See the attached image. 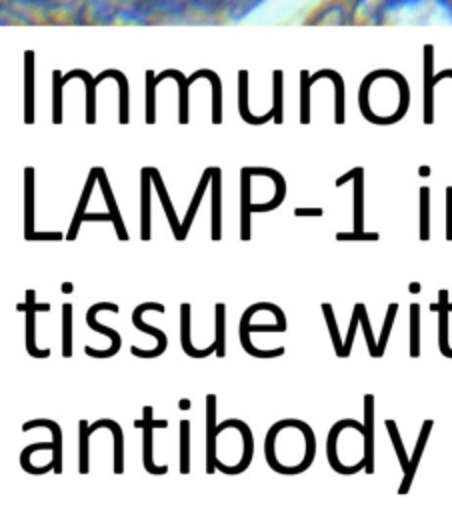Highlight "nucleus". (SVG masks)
I'll return each instance as SVG.
<instances>
[{"label":"nucleus","instance_id":"f257e3e1","mask_svg":"<svg viewBox=\"0 0 452 512\" xmlns=\"http://www.w3.org/2000/svg\"><path fill=\"white\" fill-rule=\"evenodd\" d=\"M152 406L142 408V418L134 420V428H142V462L148 474H166V464H154L152 450H154V428H168V420H154Z\"/></svg>","mask_w":452,"mask_h":512},{"label":"nucleus","instance_id":"f03ea898","mask_svg":"<svg viewBox=\"0 0 452 512\" xmlns=\"http://www.w3.org/2000/svg\"><path fill=\"white\" fill-rule=\"evenodd\" d=\"M34 298H36V290L28 288V290H26V300L16 306L20 312H24V330H26L24 342H26V352H28L32 358H48V356H50V348H42V350L36 348V312H48V310H50V304H48V302L38 304Z\"/></svg>","mask_w":452,"mask_h":512},{"label":"nucleus","instance_id":"7ed1b4c3","mask_svg":"<svg viewBox=\"0 0 452 512\" xmlns=\"http://www.w3.org/2000/svg\"><path fill=\"white\" fill-rule=\"evenodd\" d=\"M346 428H354L356 432H364V422H358V420H354V418H344V420H338V422H334L332 424V428H330V432H328V438H326V458H328V464H330V468L334 470V472H338V474H356V472H360V470H364V458H360L356 464H342L340 462V458H338V454H336V442H338V436H340V432L342 430H346Z\"/></svg>","mask_w":452,"mask_h":512},{"label":"nucleus","instance_id":"20e7f679","mask_svg":"<svg viewBox=\"0 0 452 512\" xmlns=\"http://www.w3.org/2000/svg\"><path fill=\"white\" fill-rule=\"evenodd\" d=\"M100 310H110V312L116 314L120 308H118V304H114V302H98V304H92V306L88 308V312H86V324H88L92 330L106 334V336L110 338L112 346L106 348V350H96V348L84 346V352H86V356H92V358H112V356L122 348V338H120V334H118L114 328L104 326V324H100V322L96 320V314H98Z\"/></svg>","mask_w":452,"mask_h":512},{"label":"nucleus","instance_id":"39448f33","mask_svg":"<svg viewBox=\"0 0 452 512\" xmlns=\"http://www.w3.org/2000/svg\"><path fill=\"white\" fill-rule=\"evenodd\" d=\"M146 310L164 312L166 308H164V304H160V302H144V304H138V306L132 310V324H134V328H138V330H142V332H146V334H152V336L156 338V342H158V346L152 348V350H140V348L132 346L130 352H132V356H136V358H156V356H160V354L168 348V338H166V334H164L160 328H154V326H150V324H146V322L142 320V312H146Z\"/></svg>","mask_w":452,"mask_h":512},{"label":"nucleus","instance_id":"423d86ee","mask_svg":"<svg viewBox=\"0 0 452 512\" xmlns=\"http://www.w3.org/2000/svg\"><path fill=\"white\" fill-rule=\"evenodd\" d=\"M228 426H236V428L240 430V434H242V444H244L242 456H240L238 464H224L222 460H218V462H216V468H218L220 472H224V474H242L244 470H248V466H250V462H252V456H254V436H252L250 426H248L244 420H236V418H228V420L220 422V424H218V434L226 432Z\"/></svg>","mask_w":452,"mask_h":512},{"label":"nucleus","instance_id":"0eeeda50","mask_svg":"<svg viewBox=\"0 0 452 512\" xmlns=\"http://www.w3.org/2000/svg\"><path fill=\"white\" fill-rule=\"evenodd\" d=\"M252 174L250 166L240 170V240H252Z\"/></svg>","mask_w":452,"mask_h":512},{"label":"nucleus","instance_id":"6e6552de","mask_svg":"<svg viewBox=\"0 0 452 512\" xmlns=\"http://www.w3.org/2000/svg\"><path fill=\"white\" fill-rule=\"evenodd\" d=\"M216 394L206 396V474H214L218 456H216V442H218V410H216Z\"/></svg>","mask_w":452,"mask_h":512},{"label":"nucleus","instance_id":"1a4fd4ad","mask_svg":"<svg viewBox=\"0 0 452 512\" xmlns=\"http://www.w3.org/2000/svg\"><path fill=\"white\" fill-rule=\"evenodd\" d=\"M364 432H362V458L366 474L374 472V396H364Z\"/></svg>","mask_w":452,"mask_h":512},{"label":"nucleus","instance_id":"9d476101","mask_svg":"<svg viewBox=\"0 0 452 512\" xmlns=\"http://www.w3.org/2000/svg\"><path fill=\"white\" fill-rule=\"evenodd\" d=\"M430 310L438 314V350L442 356L452 358V348L448 344V314L452 312V302H448V290H438V302L430 304Z\"/></svg>","mask_w":452,"mask_h":512},{"label":"nucleus","instance_id":"9b49d317","mask_svg":"<svg viewBox=\"0 0 452 512\" xmlns=\"http://www.w3.org/2000/svg\"><path fill=\"white\" fill-rule=\"evenodd\" d=\"M148 170H150L154 188H156V192H158V196H160V202H162V208H164V214H166V218H168V224H170V230H172L174 238L180 240V242L186 240V234H184V230H182V222H180L178 216H176L174 204H172V200H170V194H168V190H166V186H164V180H162L158 168L148 166Z\"/></svg>","mask_w":452,"mask_h":512},{"label":"nucleus","instance_id":"f8f14e48","mask_svg":"<svg viewBox=\"0 0 452 512\" xmlns=\"http://www.w3.org/2000/svg\"><path fill=\"white\" fill-rule=\"evenodd\" d=\"M250 174H252V176H266V178H270V180L274 182V186H276L274 198H272L270 202L252 204V212H268V210L278 208V206L282 204L284 196H286V180H284V176H282L278 170L266 168V166H252V168H250Z\"/></svg>","mask_w":452,"mask_h":512},{"label":"nucleus","instance_id":"ddd939ff","mask_svg":"<svg viewBox=\"0 0 452 512\" xmlns=\"http://www.w3.org/2000/svg\"><path fill=\"white\" fill-rule=\"evenodd\" d=\"M432 426H434V420H424L422 426H420V434H418L414 452H412V456H410V470L404 474L402 484H400V488H398V494H400V496L408 494V490H410V486H412V480H414V474H416V470H418L420 458H422V454H424V448H426L428 436H430V432H432Z\"/></svg>","mask_w":452,"mask_h":512},{"label":"nucleus","instance_id":"4468645a","mask_svg":"<svg viewBox=\"0 0 452 512\" xmlns=\"http://www.w3.org/2000/svg\"><path fill=\"white\" fill-rule=\"evenodd\" d=\"M210 192H212V230L210 238L214 242L222 240V170L220 166H214L212 180H210Z\"/></svg>","mask_w":452,"mask_h":512},{"label":"nucleus","instance_id":"2eb2a0df","mask_svg":"<svg viewBox=\"0 0 452 512\" xmlns=\"http://www.w3.org/2000/svg\"><path fill=\"white\" fill-rule=\"evenodd\" d=\"M180 346H182V352L190 358H206L210 354H216V342H212L210 346H206L202 350L192 346V342H190V304L188 302L180 304Z\"/></svg>","mask_w":452,"mask_h":512},{"label":"nucleus","instance_id":"dca6fc26","mask_svg":"<svg viewBox=\"0 0 452 512\" xmlns=\"http://www.w3.org/2000/svg\"><path fill=\"white\" fill-rule=\"evenodd\" d=\"M98 170V184H100V190H102V196L106 200V206H108V212L114 216L112 224H114V230H116V236L118 240L126 242L128 240V232H126V226H124V220H122V214L118 210V204H116V198L112 194V188H110V182H108V176H106V170L102 166H96Z\"/></svg>","mask_w":452,"mask_h":512},{"label":"nucleus","instance_id":"f3484780","mask_svg":"<svg viewBox=\"0 0 452 512\" xmlns=\"http://www.w3.org/2000/svg\"><path fill=\"white\" fill-rule=\"evenodd\" d=\"M96 182H98V170H96V166H94V168L88 172V178H86L82 196H80V200H78V206H76V210H74V218H72V222H70V228H68L64 240H68V242H74V240H76L78 230H80V224H82V218H84V214H86V206H88V202H90L92 188H94Z\"/></svg>","mask_w":452,"mask_h":512},{"label":"nucleus","instance_id":"a211bd4d","mask_svg":"<svg viewBox=\"0 0 452 512\" xmlns=\"http://www.w3.org/2000/svg\"><path fill=\"white\" fill-rule=\"evenodd\" d=\"M34 168H24V240L34 242Z\"/></svg>","mask_w":452,"mask_h":512},{"label":"nucleus","instance_id":"6ab92c4d","mask_svg":"<svg viewBox=\"0 0 452 512\" xmlns=\"http://www.w3.org/2000/svg\"><path fill=\"white\" fill-rule=\"evenodd\" d=\"M152 176L148 166L140 170V240H150V186Z\"/></svg>","mask_w":452,"mask_h":512},{"label":"nucleus","instance_id":"aec40b11","mask_svg":"<svg viewBox=\"0 0 452 512\" xmlns=\"http://www.w3.org/2000/svg\"><path fill=\"white\" fill-rule=\"evenodd\" d=\"M32 428H48L52 434V440L56 444L54 452H52V464H54V472L62 474V428L58 426V422L48 420V418H34L22 424V432H28Z\"/></svg>","mask_w":452,"mask_h":512},{"label":"nucleus","instance_id":"412c9836","mask_svg":"<svg viewBox=\"0 0 452 512\" xmlns=\"http://www.w3.org/2000/svg\"><path fill=\"white\" fill-rule=\"evenodd\" d=\"M100 428H108L114 436V474H122L124 472V434H122V426L116 420H110V418H100L94 424H90L92 434Z\"/></svg>","mask_w":452,"mask_h":512},{"label":"nucleus","instance_id":"4be33fe9","mask_svg":"<svg viewBox=\"0 0 452 512\" xmlns=\"http://www.w3.org/2000/svg\"><path fill=\"white\" fill-rule=\"evenodd\" d=\"M212 170H214V166L204 168V172H202V176H200V182H198V186H196V190H194V196H192V200H190V206H188V210H186V214H184L182 230H184V234H186V236H188L190 226H192V222H194V218H196V212H198V208H200V204H202L204 192H206V188L210 186Z\"/></svg>","mask_w":452,"mask_h":512},{"label":"nucleus","instance_id":"5701e85b","mask_svg":"<svg viewBox=\"0 0 452 512\" xmlns=\"http://www.w3.org/2000/svg\"><path fill=\"white\" fill-rule=\"evenodd\" d=\"M246 78H248V74L242 70L240 72V100H238V110H240L242 120L252 124V126H260V124H264L268 120H274V112L272 110L262 114V116H254L250 112V108H248V82H246Z\"/></svg>","mask_w":452,"mask_h":512},{"label":"nucleus","instance_id":"b1692460","mask_svg":"<svg viewBox=\"0 0 452 512\" xmlns=\"http://www.w3.org/2000/svg\"><path fill=\"white\" fill-rule=\"evenodd\" d=\"M54 448H56L54 440H52V442H34V444H28V446L20 452V468H22L24 472H28V474H46V472L54 470L52 460H50V464H44V466H34V464L30 462L32 452H36V450H52V452H54Z\"/></svg>","mask_w":452,"mask_h":512},{"label":"nucleus","instance_id":"393cba45","mask_svg":"<svg viewBox=\"0 0 452 512\" xmlns=\"http://www.w3.org/2000/svg\"><path fill=\"white\" fill-rule=\"evenodd\" d=\"M72 322H74V306L70 302L62 304V356L72 358L74 350V336H72Z\"/></svg>","mask_w":452,"mask_h":512},{"label":"nucleus","instance_id":"a878e982","mask_svg":"<svg viewBox=\"0 0 452 512\" xmlns=\"http://www.w3.org/2000/svg\"><path fill=\"white\" fill-rule=\"evenodd\" d=\"M214 332H216V356H226V304L216 302L214 304Z\"/></svg>","mask_w":452,"mask_h":512},{"label":"nucleus","instance_id":"bb28decb","mask_svg":"<svg viewBox=\"0 0 452 512\" xmlns=\"http://www.w3.org/2000/svg\"><path fill=\"white\" fill-rule=\"evenodd\" d=\"M354 232H364V168L354 176Z\"/></svg>","mask_w":452,"mask_h":512},{"label":"nucleus","instance_id":"cd10ccee","mask_svg":"<svg viewBox=\"0 0 452 512\" xmlns=\"http://www.w3.org/2000/svg\"><path fill=\"white\" fill-rule=\"evenodd\" d=\"M106 76H112L118 80L120 86V108H118V122L120 124H128L130 122V98H128V80L124 74H120L118 70H108L104 72Z\"/></svg>","mask_w":452,"mask_h":512},{"label":"nucleus","instance_id":"c85d7f7f","mask_svg":"<svg viewBox=\"0 0 452 512\" xmlns=\"http://www.w3.org/2000/svg\"><path fill=\"white\" fill-rule=\"evenodd\" d=\"M408 320H410V358L420 356V304L412 302L408 308Z\"/></svg>","mask_w":452,"mask_h":512},{"label":"nucleus","instance_id":"c756f323","mask_svg":"<svg viewBox=\"0 0 452 512\" xmlns=\"http://www.w3.org/2000/svg\"><path fill=\"white\" fill-rule=\"evenodd\" d=\"M322 314H324V320H326V326H328V332H330L334 352H336L338 358H344V340L340 338L338 324H336V318H334V308H332L330 302H322Z\"/></svg>","mask_w":452,"mask_h":512},{"label":"nucleus","instance_id":"7c9ffc66","mask_svg":"<svg viewBox=\"0 0 452 512\" xmlns=\"http://www.w3.org/2000/svg\"><path fill=\"white\" fill-rule=\"evenodd\" d=\"M80 428V436H78V444H80V460H78V472L80 474H88L90 472V448H88V440H90V424L88 420H80L78 422Z\"/></svg>","mask_w":452,"mask_h":512},{"label":"nucleus","instance_id":"2f4dec72","mask_svg":"<svg viewBox=\"0 0 452 512\" xmlns=\"http://www.w3.org/2000/svg\"><path fill=\"white\" fill-rule=\"evenodd\" d=\"M384 426H386V430H388V436H390V440H392V446H394V452H396V456H398V460H400V466H402V472L406 474L408 470H410V458L406 456V450H404V442H402V438H400V432H398V426H396V422L392 420V418H388V420H384Z\"/></svg>","mask_w":452,"mask_h":512},{"label":"nucleus","instance_id":"473e14b6","mask_svg":"<svg viewBox=\"0 0 452 512\" xmlns=\"http://www.w3.org/2000/svg\"><path fill=\"white\" fill-rule=\"evenodd\" d=\"M264 0H220V4L226 8L228 16L232 20H240L246 14H250L254 8H258Z\"/></svg>","mask_w":452,"mask_h":512},{"label":"nucleus","instance_id":"72a5a7b5","mask_svg":"<svg viewBox=\"0 0 452 512\" xmlns=\"http://www.w3.org/2000/svg\"><path fill=\"white\" fill-rule=\"evenodd\" d=\"M420 240H430V188H420Z\"/></svg>","mask_w":452,"mask_h":512},{"label":"nucleus","instance_id":"f704fd0d","mask_svg":"<svg viewBox=\"0 0 452 512\" xmlns=\"http://www.w3.org/2000/svg\"><path fill=\"white\" fill-rule=\"evenodd\" d=\"M190 472V420H180V474Z\"/></svg>","mask_w":452,"mask_h":512},{"label":"nucleus","instance_id":"c9c22d12","mask_svg":"<svg viewBox=\"0 0 452 512\" xmlns=\"http://www.w3.org/2000/svg\"><path fill=\"white\" fill-rule=\"evenodd\" d=\"M322 76H328V78L334 80V86H336V116H334V120H336V124H344V84H342V80L336 72H328V70H322V72L314 74L312 82L316 78H322Z\"/></svg>","mask_w":452,"mask_h":512},{"label":"nucleus","instance_id":"e433bc0d","mask_svg":"<svg viewBox=\"0 0 452 512\" xmlns=\"http://www.w3.org/2000/svg\"><path fill=\"white\" fill-rule=\"evenodd\" d=\"M396 312H398V304H396V302H390V304H388V310H386V316H384L382 330H380V340H378V354H380V358L384 356L386 342H388V336H390V330H392V324H394Z\"/></svg>","mask_w":452,"mask_h":512},{"label":"nucleus","instance_id":"4c0bfd02","mask_svg":"<svg viewBox=\"0 0 452 512\" xmlns=\"http://www.w3.org/2000/svg\"><path fill=\"white\" fill-rule=\"evenodd\" d=\"M360 324H362V332H364V338H366L368 354H370L372 358H380V354H378V342L374 340V334H372V326H370V320H368V312H366V306H364V304L360 306Z\"/></svg>","mask_w":452,"mask_h":512},{"label":"nucleus","instance_id":"58836bf2","mask_svg":"<svg viewBox=\"0 0 452 512\" xmlns=\"http://www.w3.org/2000/svg\"><path fill=\"white\" fill-rule=\"evenodd\" d=\"M154 90H156V80H154L152 72H148V84H146V124H154L156 122Z\"/></svg>","mask_w":452,"mask_h":512},{"label":"nucleus","instance_id":"ea45409f","mask_svg":"<svg viewBox=\"0 0 452 512\" xmlns=\"http://www.w3.org/2000/svg\"><path fill=\"white\" fill-rule=\"evenodd\" d=\"M360 306H362V302H356L354 310H352V316H350V324H348V332H346V340H344V358L350 356V350H352V344H354V334H356V328L360 324Z\"/></svg>","mask_w":452,"mask_h":512},{"label":"nucleus","instance_id":"a19ab883","mask_svg":"<svg viewBox=\"0 0 452 512\" xmlns=\"http://www.w3.org/2000/svg\"><path fill=\"white\" fill-rule=\"evenodd\" d=\"M62 84L60 72H54V102H52V122L62 124Z\"/></svg>","mask_w":452,"mask_h":512},{"label":"nucleus","instance_id":"79ce46f5","mask_svg":"<svg viewBox=\"0 0 452 512\" xmlns=\"http://www.w3.org/2000/svg\"><path fill=\"white\" fill-rule=\"evenodd\" d=\"M310 82L312 78H308L306 72H302V102H300V122L308 124L310 122V104H308V92H310Z\"/></svg>","mask_w":452,"mask_h":512},{"label":"nucleus","instance_id":"37998d69","mask_svg":"<svg viewBox=\"0 0 452 512\" xmlns=\"http://www.w3.org/2000/svg\"><path fill=\"white\" fill-rule=\"evenodd\" d=\"M272 112H274V122L282 124V74L280 72L274 74V106H272Z\"/></svg>","mask_w":452,"mask_h":512},{"label":"nucleus","instance_id":"c03bdc74","mask_svg":"<svg viewBox=\"0 0 452 512\" xmlns=\"http://www.w3.org/2000/svg\"><path fill=\"white\" fill-rule=\"evenodd\" d=\"M336 240L340 242H358V240H366V242H376L380 240L378 232H336Z\"/></svg>","mask_w":452,"mask_h":512},{"label":"nucleus","instance_id":"a18cd8bd","mask_svg":"<svg viewBox=\"0 0 452 512\" xmlns=\"http://www.w3.org/2000/svg\"><path fill=\"white\" fill-rule=\"evenodd\" d=\"M446 240L452 242V186H446Z\"/></svg>","mask_w":452,"mask_h":512},{"label":"nucleus","instance_id":"49530a36","mask_svg":"<svg viewBox=\"0 0 452 512\" xmlns=\"http://www.w3.org/2000/svg\"><path fill=\"white\" fill-rule=\"evenodd\" d=\"M420 2L422 0H382V10L384 12H394V10H400V8H406V6H416Z\"/></svg>","mask_w":452,"mask_h":512},{"label":"nucleus","instance_id":"de8ad7c7","mask_svg":"<svg viewBox=\"0 0 452 512\" xmlns=\"http://www.w3.org/2000/svg\"><path fill=\"white\" fill-rule=\"evenodd\" d=\"M22 6H30L36 10H52L56 6V0H16Z\"/></svg>","mask_w":452,"mask_h":512},{"label":"nucleus","instance_id":"09e8293b","mask_svg":"<svg viewBox=\"0 0 452 512\" xmlns=\"http://www.w3.org/2000/svg\"><path fill=\"white\" fill-rule=\"evenodd\" d=\"M114 216L110 212H90V214H84L82 222H112Z\"/></svg>","mask_w":452,"mask_h":512},{"label":"nucleus","instance_id":"8fccbe9b","mask_svg":"<svg viewBox=\"0 0 452 512\" xmlns=\"http://www.w3.org/2000/svg\"><path fill=\"white\" fill-rule=\"evenodd\" d=\"M360 170H362V166H354V168H352V170H348L346 174L338 176V178H336V186H342V184H346L348 180H354V176H356Z\"/></svg>","mask_w":452,"mask_h":512},{"label":"nucleus","instance_id":"3c124183","mask_svg":"<svg viewBox=\"0 0 452 512\" xmlns=\"http://www.w3.org/2000/svg\"><path fill=\"white\" fill-rule=\"evenodd\" d=\"M294 216H322V208H294Z\"/></svg>","mask_w":452,"mask_h":512},{"label":"nucleus","instance_id":"603ef678","mask_svg":"<svg viewBox=\"0 0 452 512\" xmlns=\"http://www.w3.org/2000/svg\"><path fill=\"white\" fill-rule=\"evenodd\" d=\"M420 290H422L420 282H410V284H408V292H410V294H418Z\"/></svg>","mask_w":452,"mask_h":512},{"label":"nucleus","instance_id":"864d4df0","mask_svg":"<svg viewBox=\"0 0 452 512\" xmlns=\"http://www.w3.org/2000/svg\"><path fill=\"white\" fill-rule=\"evenodd\" d=\"M62 292L64 294H72L74 292V284L72 282H62Z\"/></svg>","mask_w":452,"mask_h":512},{"label":"nucleus","instance_id":"5fc2aeb1","mask_svg":"<svg viewBox=\"0 0 452 512\" xmlns=\"http://www.w3.org/2000/svg\"><path fill=\"white\" fill-rule=\"evenodd\" d=\"M190 406H192V402H190L188 398H180V402H178V408H180V410H188Z\"/></svg>","mask_w":452,"mask_h":512},{"label":"nucleus","instance_id":"6e6d98bb","mask_svg":"<svg viewBox=\"0 0 452 512\" xmlns=\"http://www.w3.org/2000/svg\"><path fill=\"white\" fill-rule=\"evenodd\" d=\"M418 174H420L422 178H426V176L430 174V166H420V168H418Z\"/></svg>","mask_w":452,"mask_h":512},{"label":"nucleus","instance_id":"4d7b16f0","mask_svg":"<svg viewBox=\"0 0 452 512\" xmlns=\"http://www.w3.org/2000/svg\"><path fill=\"white\" fill-rule=\"evenodd\" d=\"M438 4H440V6H444L446 10H450V12H452V0H438Z\"/></svg>","mask_w":452,"mask_h":512},{"label":"nucleus","instance_id":"13d9d810","mask_svg":"<svg viewBox=\"0 0 452 512\" xmlns=\"http://www.w3.org/2000/svg\"><path fill=\"white\" fill-rule=\"evenodd\" d=\"M364 2H366V0H356V4H354V10H356L360 4H364Z\"/></svg>","mask_w":452,"mask_h":512}]
</instances>
